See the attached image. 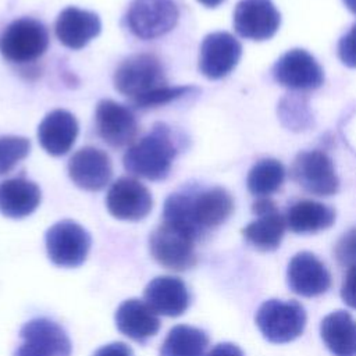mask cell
Returning a JSON list of instances; mask_svg holds the SVG:
<instances>
[{
    "label": "cell",
    "instance_id": "2e32d148",
    "mask_svg": "<svg viewBox=\"0 0 356 356\" xmlns=\"http://www.w3.org/2000/svg\"><path fill=\"white\" fill-rule=\"evenodd\" d=\"M95 122L99 136L113 147L132 145L138 134L134 113L124 104L104 99L97 103Z\"/></svg>",
    "mask_w": 356,
    "mask_h": 356
},
{
    "label": "cell",
    "instance_id": "836d02e7",
    "mask_svg": "<svg viewBox=\"0 0 356 356\" xmlns=\"http://www.w3.org/2000/svg\"><path fill=\"white\" fill-rule=\"evenodd\" d=\"M206 356H243V353L235 343L221 342L216 345Z\"/></svg>",
    "mask_w": 356,
    "mask_h": 356
},
{
    "label": "cell",
    "instance_id": "ac0fdd59",
    "mask_svg": "<svg viewBox=\"0 0 356 356\" xmlns=\"http://www.w3.org/2000/svg\"><path fill=\"white\" fill-rule=\"evenodd\" d=\"M68 175L81 189L100 191L113 175V164L106 152L86 146L75 152L70 159Z\"/></svg>",
    "mask_w": 356,
    "mask_h": 356
},
{
    "label": "cell",
    "instance_id": "e575fe53",
    "mask_svg": "<svg viewBox=\"0 0 356 356\" xmlns=\"http://www.w3.org/2000/svg\"><path fill=\"white\" fill-rule=\"evenodd\" d=\"M199 3H202L203 6H206V7H210V8H213V7H217V6H220L224 0H197Z\"/></svg>",
    "mask_w": 356,
    "mask_h": 356
},
{
    "label": "cell",
    "instance_id": "1f68e13d",
    "mask_svg": "<svg viewBox=\"0 0 356 356\" xmlns=\"http://www.w3.org/2000/svg\"><path fill=\"white\" fill-rule=\"evenodd\" d=\"M342 300L352 309H356V264L349 267L341 286Z\"/></svg>",
    "mask_w": 356,
    "mask_h": 356
},
{
    "label": "cell",
    "instance_id": "d6986e66",
    "mask_svg": "<svg viewBox=\"0 0 356 356\" xmlns=\"http://www.w3.org/2000/svg\"><path fill=\"white\" fill-rule=\"evenodd\" d=\"M145 302L157 313L167 317H177L186 312L191 295L185 282L172 275L153 278L145 288Z\"/></svg>",
    "mask_w": 356,
    "mask_h": 356
},
{
    "label": "cell",
    "instance_id": "ffe728a7",
    "mask_svg": "<svg viewBox=\"0 0 356 356\" xmlns=\"http://www.w3.org/2000/svg\"><path fill=\"white\" fill-rule=\"evenodd\" d=\"M102 29L100 18L96 13L78 7L64 8L56 19V36L68 49H82L95 39Z\"/></svg>",
    "mask_w": 356,
    "mask_h": 356
},
{
    "label": "cell",
    "instance_id": "f1b7e54d",
    "mask_svg": "<svg viewBox=\"0 0 356 356\" xmlns=\"http://www.w3.org/2000/svg\"><path fill=\"white\" fill-rule=\"evenodd\" d=\"M31 152V142L24 136H0V175L10 172Z\"/></svg>",
    "mask_w": 356,
    "mask_h": 356
},
{
    "label": "cell",
    "instance_id": "484cf974",
    "mask_svg": "<svg viewBox=\"0 0 356 356\" xmlns=\"http://www.w3.org/2000/svg\"><path fill=\"white\" fill-rule=\"evenodd\" d=\"M209 346L207 334L196 327L181 324L167 334L160 356H206Z\"/></svg>",
    "mask_w": 356,
    "mask_h": 356
},
{
    "label": "cell",
    "instance_id": "52a82bcc",
    "mask_svg": "<svg viewBox=\"0 0 356 356\" xmlns=\"http://www.w3.org/2000/svg\"><path fill=\"white\" fill-rule=\"evenodd\" d=\"M291 177L306 192L317 196H331L339 188L334 163L323 150L298 153L291 165Z\"/></svg>",
    "mask_w": 356,
    "mask_h": 356
},
{
    "label": "cell",
    "instance_id": "cb8c5ba5",
    "mask_svg": "<svg viewBox=\"0 0 356 356\" xmlns=\"http://www.w3.org/2000/svg\"><path fill=\"white\" fill-rule=\"evenodd\" d=\"M320 334L334 356H356V320L348 312L327 314L320 324Z\"/></svg>",
    "mask_w": 356,
    "mask_h": 356
},
{
    "label": "cell",
    "instance_id": "3957f363",
    "mask_svg": "<svg viewBox=\"0 0 356 356\" xmlns=\"http://www.w3.org/2000/svg\"><path fill=\"white\" fill-rule=\"evenodd\" d=\"M177 147L167 125L156 124L153 131L132 143L124 154V167L136 177L150 181L164 179L171 170Z\"/></svg>",
    "mask_w": 356,
    "mask_h": 356
},
{
    "label": "cell",
    "instance_id": "7c38bea8",
    "mask_svg": "<svg viewBox=\"0 0 356 356\" xmlns=\"http://www.w3.org/2000/svg\"><path fill=\"white\" fill-rule=\"evenodd\" d=\"M281 15L271 0H241L234 11V28L242 38L266 40L275 35Z\"/></svg>",
    "mask_w": 356,
    "mask_h": 356
},
{
    "label": "cell",
    "instance_id": "d4e9b609",
    "mask_svg": "<svg viewBox=\"0 0 356 356\" xmlns=\"http://www.w3.org/2000/svg\"><path fill=\"white\" fill-rule=\"evenodd\" d=\"M286 227L296 234H314L330 228L335 221L332 207L316 200H299L285 214Z\"/></svg>",
    "mask_w": 356,
    "mask_h": 356
},
{
    "label": "cell",
    "instance_id": "83f0119b",
    "mask_svg": "<svg viewBox=\"0 0 356 356\" xmlns=\"http://www.w3.org/2000/svg\"><path fill=\"white\" fill-rule=\"evenodd\" d=\"M278 115L281 122L292 131H303L313 125L307 97L302 93H288L278 104Z\"/></svg>",
    "mask_w": 356,
    "mask_h": 356
},
{
    "label": "cell",
    "instance_id": "44dd1931",
    "mask_svg": "<svg viewBox=\"0 0 356 356\" xmlns=\"http://www.w3.org/2000/svg\"><path fill=\"white\" fill-rule=\"evenodd\" d=\"M78 136L76 118L67 110H53L40 121L38 139L46 153L51 156L65 154Z\"/></svg>",
    "mask_w": 356,
    "mask_h": 356
},
{
    "label": "cell",
    "instance_id": "ba28073f",
    "mask_svg": "<svg viewBox=\"0 0 356 356\" xmlns=\"http://www.w3.org/2000/svg\"><path fill=\"white\" fill-rule=\"evenodd\" d=\"M90 235L78 222L63 220L46 232V249L50 260L61 267L81 266L90 249Z\"/></svg>",
    "mask_w": 356,
    "mask_h": 356
},
{
    "label": "cell",
    "instance_id": "8992f818",
    "mask_svg": "<svg viewBox=\"0 0 356 356\" xmlns=\"http://www.w3.org/2000/svg\"><path fill=\"white\" fill-rule=\"evenodd\" d=\"M196 238L186 229L163 221L150 235L149 246L153 259L161 266L184 271L196 263Z\"/></svg>",
    "mask_w": 356,
    "mask_h": 356
},
{
    "label": "cell",
    "instance_id": "d590c367",
    "mask_svg": "<svg viewBox=\"0 0 356 356\" xmlns=\"http://www.w3.org/2000/svg\"><path fill=\"white\" fill-rule=\"evenodd\" d=\"M343 3H345V6L348 7L349 11L356 14V0H343Z\"/></svg>",
    "mask_w": 356,
    "mask_h": 356
},
{
    "label": "cell",
    "instance_id": "7a4b0ae2",
    "mask_svg": "<svg viewBox=\"0 0 356 356\" xmlns=\"http://www.w3.org/2000/svg\"><path fill=\"white\" fill-rule=\"evenodd\" d=\"M234 211L228 191L214 186L196 193H172L164 202L163 221L175 224L196 239L221 225Z\"/></svg>",
    "mask_w": 356,
    "mask_h": 356
},
{
    "label": "cell",
    "instance_id": "277c9868",
    "mask_svg": "<svg viewBox=\"0 0 356 356\" xmlns=\"http://www.w3.org/2000/svg\"><path fill=\"white\" fill-rule=\"evenodd\" d=\"M256 324L267 341L285 343L302 335L306 312L296 300L268 299L257 309Z\"/></svg>",
    "mask_w": 356,
    "mask_h": 356
},
{
    "label": "cell",
    "instance_id": "8fae6325",
    "mask_svg": "<svg viewBox=\"0 0 356 356\" xmlns=\"http://www.w3.org/2000/svg\"><path fill=\"white\" fill-rule=\"evenodd\" d=\"M274 79L292 90L306 92L324 83V72L317 60L305 49H291L273 65Z\"/></svg>",
    "mask_w": 356,
    "mask_h": 356
},
{
    "label": "cell",
    "instance_id": "5bb4252c",
    "mask_svg": "<svg viewBox=\"0 0 356 356\" xmlns=\"http://www.w3.org/2000/svg\"><path fill=\"white\" fill-rule=\"evenodd\" d=\"M106 206L108 213L118 220L138 221L150 213L153 199L143 184L135 178L121 177L110 186Z\"/></svg>",
    "mask_w": 356,
    "mask_h": 356
},
{
    "label": "cell",
    "instance_id": "603a6c76",
    "mask_svg": "<svg viewBox=\"0 0 356 356\" xmlns=\"http://www.w3.org/2000/svg\"><path fill=\"white\" fill-rule=\"evenodd\" d=\"M42 199L39 186L26 178H11L0 184V213L10 218L32 214Z\"/></svg>",
    "mask_w": 356,
    "mask_h": 356
},
{
    "label": "cell",
    "instance_id": "7402d4cb",
    "mask_svg": "<svg viewBox=\"0 0 356 356\" xmlns=\"http://www.w3.org/2000/svg\"><path fill=\"white\" fill-rule=\"evenodd\" d=\"M115 325L128 338L143 343L159 332L160 320L145 300L128 299L115 312Z\"/></svg>",
    "mask_w": 356,
    "mask_h": 356
},
{
    "label": "cell",
    "instance_id": "5b68a950",
    "mask_svg": "<svg viewBox=\"0 0 356 356\" xmlns=\"http://www.w3.org/2000/svg\"><path fill=\"white\" fill-rule=\"evenodd\" d=\"M49 46L46 26L33 18H18L0 35V53L11 63H29L39 58Z\"/></svg>",
    "mask_w": 356,
    "mask_h": 356
},
{
    "label": "cell",
    "instance_id": "9a60e30c",
    "mask_svg": "<svg viewBox=\"0 0 356 356\" xmlns=\"http://www.w3.org/2000/svg\"><path fill=\"white\" fill-rule=\"evenodd\" d=\"M252 211L257 218L242 229L246 242L263 252L275 250L286 229L285 216L278 211L277 204L270 197H259L253 203Z\"/></svg>",
    "mask_w": 356,
    "mask_h": 356
},
{
    "label": "cell",
    "instance_id": "f546056e",
    "mask_svg": "<svg viewBox=\"0 0 356 356\" xmlns=\"http://www.w3.org/2000/svg\"><path fill=\"white\" fill-rule=\"evenodd\" d=\"M337 261L342 267H352L356 264V227L348 229L337 242L334 248Z\"/></svg>",
    "mask_w": 356,
    "mask_h": 356
},
{
    "label": "cell",
    "instance_id": "4dcf8cb0",
    "mask_svg": "<svg viewBox=\"0 0 356 356\" xmlns=\"http://www.w3.org/2000/svg\"><path fill=\"white\" fill-rule=\"evenodd\" d=\"M338 57L345 65L350 68H356V22L339 39Z\"/></svg>",
    "mask_w": 356,
    "mask_h": 356
},
{
    "label": "cell",
    "instance_id": "9c48e42d",
    "mask_svg": "<svg viewBox=\"0 0 356 356\" xmlns=\"http://www.w3.org/2000/svg\"><path fill=\"white\" fill-rule=\"evenodd\" d=\"M178 17L172 0H134L127 13V24L139 39H156L170 32Z\"/></svg>",
    "mask_w": 356,
    "mask_h": 356
},
{
    "label": "cell",
    "instance_id": "4316f807",
    "mask_svg": "<svg viewBox=\"0 0 356 356\" xmlns=\"http://www.w3.org/2000/svg\"><path fill=\"white\" fill-rule=\"evenodd\" d=\"M285 167L275 159H261L249 171L248 189L257 197H268L277 192L285 179Z\"/></svg>",
    "mask_w": 356,
    "mask_h": 356
},
{
    "label": "cell",
    "instance_id": "6da1fadb",
    "mask_svg": "<svg viewBox=\"0 0 356 356\" xmlns=\"http://www.w3.org/2000/svg\"><path fill=\"white\" fill-rule=\"evenodd\" d=\"M114 86L139 108L161 106L197 90L195 86H168L160 60L149 53L125 58L115 70Z\"/></svg>",
    "mask_w": 356,
    "mask_h": 356
},
{
    "label": "cell",
    "instance_id": "e0dca14e",
    "mask_svg": "<svg viewBox=\"0 0 356 356\" xmlns=\"http://www.w3.org/2000/svg\"><path fill=\"white\" fill-rule=\"evenodd\" d=\"M286 278L292 292L306 298L323 295L331 286L328 268L310 252H299L291 259Z\"/></svg>",
    "mask_w": 356,
    "mask_h": 356
},
{
    "label": "cell",
    "instance_id": "d6a6232c",
    "mask_svg": "<svg viewBox=\"0 0 356 356\" xmlns=\"http://www.w3.org/2000/svg\"><path fill=\"white\" fill-rule=\"evenodd\" d=\"M93 356H134V352L124 342H111L99 348Z\"/></svg>",
    "mask_w": 356,
    "mask_h": 356
},
{
    "label": "cell",
    "instance_id": "4fadbf2b",
    "mask_svg": "<svg viewBox=\"0 0 356 356\" xmlns=\"http://www.w3.org/2000/svg\"><path fill=\"white\" fill-rule=\"evenodd\" d=\"M242 46L239 40L228 32L209 33L199 53V70L209 79L227 76L239 63Z\"/></svg>",
    "mask_w": 356,
    "mask_h": 356
},
{
    "label": "cell",
    "instance_id": "30bf717a",
    "mask_svg": "<svg viewBox=\"0 0 356 356\" xmlns=\"http://www.w3.org/2000/svg\"><path fill=\"white\" fill-rule=\"evenodd\" d=\"M21 343L14 356H70L71 341L65 331L49 318H33L19 331Z\"/></svg>",
    "mask_w": 356,
    "mask_h": 356
}]
</instances>
